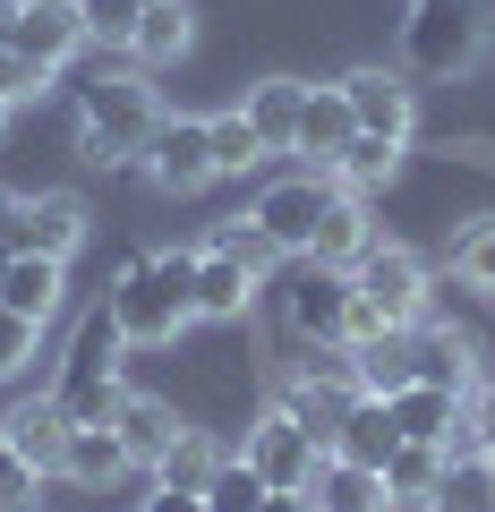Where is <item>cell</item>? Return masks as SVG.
<instances>
[{"label": "cell", "instance_id": "f546056e", "mask_svg": "<svg viewBox=\"0 0 495 512\" xmlns=\"http://www.w3.org/2000/svg\"><path fill=\"white\" fill-rule=\"evenodd\" d=\"M205 146H214V180H248L265 163V137L248 128V111H214L205 120Z\"/></svg>", "mask_w": 495, "mask_h": 512}, {"label": "cell", "instance_id": "8fae6325", "mask_svg": "<svg viewBox=\"0 0 495 512\" xmlns=\"http://www.w3.org/2000/svg\"><path fill=\"white\" fill-rule=\"evenodd\" d=\"M137 171H154V188H171V197H197V188L214 180L205 120H154V137H146V154H137Z\"/></svg>", "mask_w": 495, "mask_h": 512}, {"label": "cell", "instance_id": "60d3db41", "mask_svg": "<svg viewBox=\"0 0 495 512\" xmlns=\"http://www.w3.org/2000/svg\"><path fill=\"white\" fill-rule=\"evenodd\" d=\"M257 512H316V504H308V487H265Z\"/></svg>", "mask_w": 495, "mask_h": 512}, {"label": "cell", "instance_id": "ffe728a7", "mask_svg": "<svg viewBox=\"0 0 495 512\" xmlns=\"http://www.w3.org/2000/svg\"><path fill=\"white\" fill-rule=\"evenodd\" d=\"M308 504L316 512H393V495H385V470L325 453V461H316V478H308Z\"/></svg>", "mask_w": 495, "mask_h": 512}, {"label": "cell", "instance_id": "4316f807", "mask_svg": "<svg viewBox=\"0 0 495 512\" xmlns=\"http://www.w3.org/2000/svg\"><path fill=\"white\" fill-rule=\"evenodd\" d=\"M436 478H444V444H393V461H385V495H393V512H427V495H436Z\"/></svg>", "mask_w": 495, "mask_h": 512}, {"label": "cell", "instance_id": "7c38bea8", "mask_svg": "<svg viewBox=\"0 0 495 512\" xmlns=\"http://www.w3.org/2000/svg\"><path fill=\"white\" fill-rule=\"evenodd\" d=\"M342 86V103H350V120L367 128V137H419V103H410V86L393 69H350V77H333Z\"/></svg>", "mask_w": 495, "mask_h": 512}, {"label": "cell", "instance_id": "4fadbf2b", "mask_svg": "<svg viewBox=\"0 0 495 512\" xmlns=\"http://www.w3.org/2000/svg\"><path fill=\"white\" fill-rule=\"evenodd\" d=\"M257 291H265V274H248L222 248H197V325H239L257 308Z\"/></svg>", "mask_w": 495, "mask_h": 512}, {"label": "cell", "instance_id": "d590c367", "mask_svg": "<svg viewBox=\"0 0 495 512\" xmlns=\"http://www.w3.org/2000/svg\"><path fill=\"white\" fill-rule=\"evenodd\" d=\"M205 248H222V256H239V265H248V274H265V265H274V256H282L274 239L257 231V214H239V222H222V231L205 239Z\"/></svg>", "mask_w": 495, "mask_h": 512}, {"label": "cell", "instance_id": "1f68e13d", "mask_svg": "<svg viewBox=\"0 0 495 512\" xmlns=\"http://www.w3.org/2000/svg\"><path fill=\"white\" fill-rule=\"evenodd\" d=\"M453 282L478 291V299H495V214H478L470 231L453 239Z\"/></svg>", "mask_w": 495, "mask_h": 512}, {"label": "cell", "instance_id": "d6a6232c", "mask_svg": "<svg viewBox=\"0 0 495 512\" xmlns=\"http://www.w3.org/2000/svg\"><path fill=\"white\" fill-rule=\"evenodd\" d=\"M205 504H214V512H257V504H265V478L248 470V453H222V461H214Z\"/></svg>", "mask_w": 495, "mask_h": 512}, {"label": "cell", "instance_id": "f35d334b", "mask_svg": "<svg viewBox=\"0 0 495 512\" xmlns=\"http://www.w3.org/2000/svg\"><path fill=\"white\" fill-rule=\"evenodd\" d=\"M0 94H9V103L43 94V69H35V60H18V52H0Z\"/></svg>", "mask_w": 495, "mask_h": 512}, {"label": "cell", "instance_id": "277c9868", "mask_svg": "<svg viewBox=\"0 0 495 512\" xmlns=\"http://www.w3.org/2000/svg\"><path fill=\"white\" fill-rule=\"evenodd\" d=\"M103 308H111V325H120L129 350H163V342H180L197 325V308L154 274V256H120V282L103 291Z\"/></svg>", "mask_w": 495, "mask_h": 512}, {"label": "cell", "instance_id": "44dd1931", "mask_svg": "<svg viewBox=\"0 0 495 512\" xmlns=\"http://www.w3.org/2000/svg\"><path fill=\"white\" fill-rule=\"evenodd\" d=\"M419 376L470 402L478 384H487V367H478V333H461V325H419Z\"/></svg>", "mask_w": 495, "mask_h": 512}, {"label": "cell", "instance_id": "d4e9b609", "mask_svg": "<svg viewBox=\"0 0 495 512\" xmlns=\"http://www.w3.org/2000/svg\"><path fill=\"white\" fill-rule=\"evenodd\" d=\"M299 103H308V86H299V77H257V86H248V128H257L265 137V154H291V128H299Z\"/></svg>", "mask_w": 495, "mask_h": 512}, {"label": "cell", "instance_id": "f1b7e54d", "mask_svg": "<svg viewBox=\"0 0 495 512\" xmlns=\"http://www.w3.org/2000/svg\"><path fill=\"white\" fill-rule=\"evenodd\" d=\"M129 470V453H120V427H69V461H60V478L69 487H111V478Z\"/></svg>", "mask_w": 495, "mask_h": 512}, {"label": "cell", "instance_id": "4dcf8cb0", "mask_svg": "<svg viewBox=\"0 0 495 512\" xmlns=\"http://www.w3.org/2000/svg\"><path fill=\"white\" fill-rule=\"evenodd\" d=\"M214 461H222V444L205 436V427H180V436H171V453L154 461V478H163V487H197V495H205Z\"/></svg>", "mask_w": 495, "mask_h": 512}, {"label": "cell", "instance_id": "ac0fdd59", "mask_svg": "<svg viewBox=\"0 0 495 512\" xmlns=\"http://www.w3.org/2000/svg\"><path fill=\"white\" fill-rule=\"evenodd\" d=\"M461 419H470V402L444 393V384H427V376L393 393V427H402L410 444H461Z\"/></svg>", "mask_w": 495, "mask_h": 512}, {"label": "cell", "instance_id": "74e56055", "mask_svg": "<svg viewBox=\"0 0 495 512\" xmlns=\"http://www.w3.org/2000/svg\"><path fill=\"white\" fill-rule=\"evenodd\" d=\"M461 436H470L478 453L495 461V376H487V384H478V393H470V419H461Z\"/></svg>", "mask_w": 495, "mask_h": 512}, {"label": "cell", "instance_id": "7bdbcfd3", "mask_svg": "<svg viewBox=\"0 0 495 512\" xmlns=\"http://www.w3.org/2000/svg\"><path fill=\"white\" fill-rule=\"evenodd\" d=\"M9 26H18V0H0V52H9Z\"/></svg>", "mask_w": 495, "mask_h": 512}, {"label": "cell", "instance_id": "e575fe53", "mask_svg": "<svg viewBox=\"0 0 495 512\" xmlns=\"http://www.w3.org/2000/svg\"><path fill=\"white\" fill-rule=\"evenodd\" d=\"M35 504H43V470L0 436V512H35Z\"/></svg>", "mask_w": 495, "mask_h": 512}, {"label": "cell", "instance_id": "3957f363", "mask_svg": "<svg viewBox=\"0 0 495 512\" xmlns=\"http://www.w3.org/2000/svg\"><path fill=\"white\" fill-rule=\"evenodd\" d=\"M487 26H495L487 0H410V18H402V69L453 86V77H470L478 60H487Z\"/></svg>", "mask_w": 495, "mask_h": 512}, {"label": "cell", "instance_id": "d6986e66", "mask_svg": "<svg viewBox=\"0 0 495 512\" xmlns=\"http://www.w3.org/2000/svg\"><path fill=\"white\" fill-rule=\"evenodd\" d=\"M359 137V120H350L342 86H308V103H299V128H291V154H308L316 171H333V154Z\"/></svg>", "mask_w": 495, "mask_h": 512}, {"label": "cell", "instance_id": "9a60e30c", "mask_svg": "<svg viewBox=\"0 0 495 512\" xmlns=\"http://www.w3.org/2000/svg\"><path fill=\"white\" fill-rule=\"evenodd\" d=\"M69 427H77L69 410H60L52 393H35V402H18V410H9V419H0V436L18 444V453L35 461L43 478H60V461H69Z\"/></svg>", "mask_w": 495, "mask_h": 512}, {"label": "cell", "instance_id": "2e32d148", "mask_svg": "<svg viewBox=\"0 0 495 512\" xmlns=\"http://www.w3.org/2000/svg\"><path fill=\"white\" fill-rule=\"evenodd\" d=\"M111 427H120V453H129V470H154L188 419L163 402V393H120V419H111Z\"/></svg>", "mask_w": 495, "mask_h": 512}, {"label": "cell", "instance_id": "b9f144b4", "mask_svg": "<svg viewBox=\"0 0 495 512\" xmlns=\"http://www.w3.org/2000/svg\"><path fill=\"white\" fill-rule=\"evenodd\" d=\"M9 222H18V188H0V239H9Z\"/></svg>", "mask_w": 495, "mask_h": 512}, {"label": "cell", "instance_id": "ba28073f", "mask_svg": "<svg viewBox=\"0 0 495 512\" xmlns=\"http://www.w3.org/2000/svg\"><path fill=\"white\" fill-rule=\"evenodd\" d=\"M86 231H94L86 197H77V188H43V197H18L9 248H18V256H60V265H69V256L86 248Z\"/></svg>", "mask_w": 495, "mask_h": 512}, {"label": "cell", "instance_id": "52a82bcc", "mask_svg": "<svg viewBox=\"0 0 495 512\" xmlns=\"http://www.w3.org/2000/svg\"><path fill=\"white\" fill-rule=\"evenodd\" d=\"M239 453H248V470L265 478V487H308L316 478V461H325V444L308 436V427L291 419V410H257V419H248V436H239Z\"/></svg>", "mask_w": 495, "mask_h": 512}, {"label": "cell", "instance_id": "836d02e7", "mask_svg": "<svg viewBox=\"0 0 495 512\" xmlns=\"http://www.w3.org/2000/svg\"><path fill=\"white\" fill-rule=\"evenodd\" d=\"M77 18H86L94 52H129L137 43V0H77Z\"/></svg>", "mask_w": 495, "mask_h": 512}, {"label": "cell", "instance_id": "7dc6e473", "mask_svg": "<svg viewBox=\"0 0 495 512\" xmlns=\"http://www.w3.org/2000/svg\"><path fill=\"white\" fill-rule=\"evenodd\" d=\"M35 512H43V504H35Z\"/></svg>", "mask_w": 495, "mask_h": 512}, {"label": "cell", "instance_id": "603a6c76", "mask_svg": "<svg viewBox=\"0 0 495 512\" xmlns=\"http://www.w3.org/2000/svg\"><path fill=\"white\" fill-rule=\"evenodd\" d=\"M427 512H495V461L478 453L470 436L444 444V478H436V495H427Z\"/></svg>", "mask_w": 495, "mask_h": 512}, {"label": "cell", "instance_id": "8d00e7d4", "mask_svg": "<svg viewBox=\"0 0 495 512\" xmlns=\"http://www.w3.org/2000/svg\"><path fill=\"white\" fill-rule=\"evenodd\" d=\"M35 342H43V325H26L18 308H0V384H9V376H26Z\"/></svg>", "mask_w": 495, "mask_h": 512}, {"label": "cell", "instance_id": "9c48e42d", "mask_svg": "<svg viewBox=\"0 0 495 512\" xmlns=\"http://www.w3.org/2000/svg\"><path fill=\"white\" fill-rule=\"evenodd\" d=\"M333 205V171H299V180H274V188H257V231L274 239L282 256H308V239H316V214Z\"/></svg>", "mask_w": 495, "mask_h": 512}, {"label": "cell", "instance_id": "cb8c5ba5", "mask_svg": "<svg viewBox=\"0 0 495 512\" xmlns=\"http://www.w3.org/2000/svg\"><path fill=\"white\" fill-rule=\"evenodd\" d=\"M393 444H402V427H393V402H376V393H359L342 419V436H333V453L342 461H367V470H385Z\"/></svg>", "mask_w": 495, "mask_h": 512}, {"label": "cell", "instance_id": "6da1fadb", "mask_svg": "<svg viewBox=\"0 0 495 512\" xmlns=\"http://www.w3.org/2000/svg\"><path fill=\"white\" fill-rule=\"evenodd\" d=\"M154 120H163L154 86L137 69H111V52L77 77V154H86L94 171H137Z\"/></svg>", "mask_w": 495, "mask_h": 512}, {"label": "cell", "instance_id": "8992f818", "mask_svg": "<svg viewBox=\"0 0 495 512\" xmlns=\"http://www.w3.org/2000/svg\"><path fill=\"white\" fill-rule=\"evenodd\" d=\"M350 282H359V299L385 316V325H427V265L402 248V239L376 231V248L350 265Z\"/></svg>", "mask_w": 495, "mask_h": 512}, {"label": "cell", "instance_id": "bcb514c9", "mask_svg": "<svg viewBox=\"0 0 495 512\" xmlns=\"http://www.w3.org/2000/svg\"><path fill=\"white\" fill-rule=\"evenodd\" d=\"M137 9H146V0H137Z\"/></svg>", "mask_w": 495, "mask_h": 512}, {"label": "cell", "instance_id": "7a4b0ae2", "mask_svg": "<svg viewBox=\"0 0 495 512\" xmlns=\"http://www.w3.org/2000/svg\"><path fill=\"white\" fill-rule=\"evenodd\" d=\"M120 325H111V308L103 299H94L86 316H77V333H69V359H60V376H52V402L69 410L77 427H111L120 419V393H129V384H120Z\"/></svg>", "mask_w": 495, "mask_h": 512}, {"label": "cell", "instance_id": "484cf974", "mask_svg": "<svg viewBox=\"0 0 495 512\" xmlns=\"http://www.w3.org/2000/svg\"><path fill=\"white\" fill-rule=\"evenodd\" d=\"M188 35H197L188 0H146V9H137V43H129V60H137V69H163V60L188 52Z\"/></svg>", "mask_w": 495, "mask_h": 512}, {"label": "cell", "instance_id": "f6af8a7d", "mask_svg": "<svg viewBox=\"0 0 495 512\" xmlns=\"http://www.w3.org/2000/svg\"><path fill=\"white\" fill-rule=\"evenodd\" d=\"M9 111H18V103H9V94H0V128H9Z\"/></svg>", "mask_w": 495, "mask_h": 512}, {"label": "cell", "instance_id": "e0dca14e", "mask_svg": "<svg viewBox=\"0 0 495 512\" xmlns=\"http://www.w3.org/2000/svg\"><path fill=\"white\" fill-rule=\"evenodd\" d=\"M367 248H376V214H367V197H359V188H342V180H333V205L316 214L308 256H325V265H359Z\"/></svg>", "mask_w": 495, "mask_h": 512}, {"label": "cell", "instance_id": "7402d4cb", "mask_svg": "<svg viewBox=\"0 0 495 512\" xmlns=\"http://www.w3.org/2000/svg\"><path fill=\"white\" fill-rule=\"evenodd\" d=\"M60 291H69V265L60 256H9V274H0V308H18L26 325H52Z\"/></svg>", "mask_w": 495, "mask_h": 512}, {"label": "cell", "instance_id": "ee69618b", "mask_svg": "<svg viewBox=\"0 0 495 512\" xmlns=\"http://www.w3.org/2000/svg\"><path fill=\"white\" fill-rule=\"evenodd\" d=\"M9 256H18V248H9V239H0V274H9Z\"/></svg>", "mask_w": 495, "mask_h": 512}, {"label": "cell", "instance_id": "5b68a950", "mask_svg": "<svg viewBox=\"0 0 495 512\" xmlns=\"http://www.w3.org/2000/svg\"><path fill=\"white\" fill-rule=\"evenodd\" d=\"M282 325H291V342H308V350H342V325H350V265L291 256V274H282Z\"/></svg>", "mask_w": 495, "mask_h": 512}, {"label": "cell", "instance_id": "30bf717a", "mask_svg": "<svg viewBox=\"0 0 495 512\" xmlns=\"http://www.w3.org/2000/svg\"><path fill=\"white\" fill-rule=\"evenodd\" d=\"M9 52H18V60H35L43 77H60L77 52H86V18H77V0H18Z\"/></svg>", "mask_w": 495, "mask_h": 512}, {"label": "cell", "instance_id": "83f0119b", "mask_svg": "<svg viewBox=\"0 0 495 512\" xmlns=\"http://www.w3.org/2000/svg\"><path fill=\"white\" fill-rule=\"evenodd\" d=\"M402 163H410V146H402V137H367V128H359V137H350V146L333 154V180H342V188H359V197H367V188L402 180Z\"/></svg>", "mask_w": 495, "mask_h": 512}, {"label": "cell", "instance_id": "5bb4252c", "mask_svg": "<svg viewBox=\"0 0 495 512\" xmlns=\"http://www.w3.org/2000/svg\"><path fill=\"white\" fill-rule=\"evenodd\" d=\"M350 384L376 393V402H393L402 384H419V325H393V333H376V342H359L350 350Z\"/></svg>", "mask_w": 495, "mask_h": 512}, {"label": "cell", "instance_id": "ab89813d", "mask_svg": "<svg viewBox=\"0 0 495 512\" xmlns=\"http://www.w3.org/2000/svg\"><path fill=\"white\" fill-rule=\"evenodd\" d=\"M146 512H214V504H205L197 487H163V478H154V495H146Z\"/></svg>", "mask_w": 495, "mask_h": 512}]
</instances>
